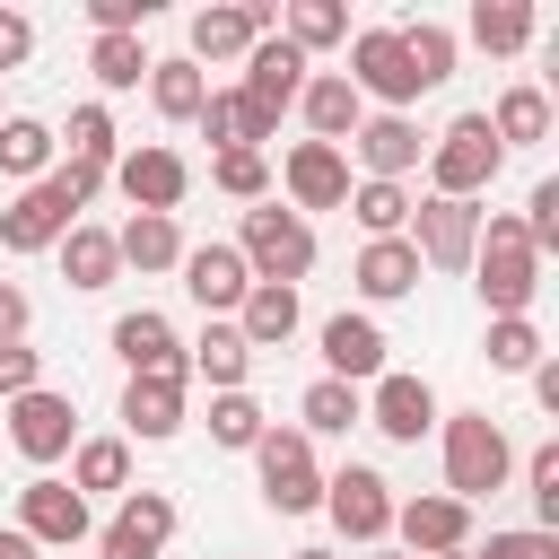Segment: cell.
Returning <instances> with one entry per match:
<instances>
[{
    "label": "cell",
    "instance_id": "6da1fadb",
    "mask_svg": "<svg viewBox=\"0 0 559 559\" xmlns=\"http://www.w3.org/2000/svg\"><path fill=\"white\" fill-rule=\"evenodd\" d=\"M96 183H105V175H79V166H52L44 183H26V192L0 210V253H44V245H61V236L79 227V210L96 201Z\"/></svg>",
    "mask_w": 559,
    "mask_h": 559
},
{
    "label": "cell",
    "instance_id": "7a4b0ae2",
    "mask_svg": "<svg viewBox=\"0 0 559 559\" xmlns=\"http://www.w3.org/2000/svg\"><path fill=\"white\" fill-rule=\"evenodd\" d=\"M472 288H480V306H489V323H507V314H524L533 306V288H542V253L524 245V227L515 218H489L480 227V245H472Z\"/></svg>",
    "mask_w": 559,
    "mask_h": 559
},
{
    "label": "cell",
    "instance_id": "3957f363",
    "mask_svg": "<svg viewBox=\"0 0 559 559\" xmlns=\"http://www.w3.org/2000/svg\"><path fill=\"white\" fill-rule=\"evenodd\" d=\"M507 472H515V454H507V428L489 419V411H454L445 419V498H498L507 489Z\"/></svg>",
    "mask_w": 559,
    "mask_h": 559
},
{
    "label": "cell",
    "instance_id": "277c9868",
    "mask_svg": "<svg viewBox=\"0 0 559 559\" xmlns=\"http://www.w3.org/2000/svg\"><path fill=\"white\" fill-rule=\"evenodd\" d=\"M236 253H245V271H253V280H271V288H297V280L314 271V227H306L297 210H280V201H253V210H245V236H236Z\"/></svg>",
    "mask_w": 559,
    "mask_h": 559
},
{
    "label": "cell",
    "instance_id": "5b68a950",
    "mask_svg": "<svg viewBox=\"0 0 559 559\" xmlns=\"http://www.w3.org/2000/svg\"><path fill=\"white\" fill-rule=\"evenodd\" d=\"M498 131H489V114H454L437 140H428V183H437V201H472V192H489V175H498Z\"/></svg>",
    "mask_w": 559,
    "mask_h": 559
},
{
    "label": "cell",
    "instance_id": "8992f818",
    "mask_svg": "<svg viewBox=\"0 0 559 559\" xmlns=\"http://www.w3.org/2000/svg\"><path fill=\"white\" fill-rule=\"evenodd\" d=\"M253 472H262V507H280V515L323 507V463H314V437L306 428H262Z\"/></svg>",
    "mask_w": 559,
    "mask_h": 559
},
{
    "label": "cell",
    "instance_id": "52a82bcc",
    "mask_svg": "<svg viewBox=\"0 0 559 559\" xmlns=\"http://www.w3.org/2000/svg\"><path fill=\"white\" fill-rule=\"evenodd\" d=\"M472 245H480V210L472 201H411V253L428 271H472Z\"/></svg>",
    "mask_w": 559,
    "mask_h": 559
},
{
    "label": "cell",
    "instance_id": "ba28073f",
    "mask_svg": "<svg viewBox=\"0 0 559 559\" xmlns=\"http://www.w3.org/2000/svg\"><path fill=\"white\" fill-rule=\"evenodd\" d=\"M349 87H358V96H384V105H411V96H428L393 26H367V35L349 44Z\"/></svg>",
    "mask_w": 559,
    "mask_h": 559
},
{
    "label": "cell",
    "instance_id": "9c48e42d",
    "mask_svg": "<svg viewBox=\"0 0 559 559\" xmlns=\"http://www.w3.org/2000/svg\"><path fill=\"white\" fill-rule=\"evenodd\" d=\"M323 507H332V524H341L349 542H384V533H393V489H384V472H367V463L332 472V480H323Z\"/></svg>",
    "mask_w": 559,
    "mask_h": 559
},
{
    "label": "cell",
    "instance_id": "30bf717a",
    "mask_svg": "<svg viewBox=\"0 0 559 559\" xmlns=\"http://www.w3.org/2000/svg\"><path fill=\"white\" fill-rule=\"evenodd\" d=\"M114 183H122V201L131 210H148V218H175V201H183V183H192V166L175 157V148H131V157H114Z\"/></svg>",
    "mask_w": 559,
    "mask_h": 559
},
{
    "label": "cell",
    "instance_id": "8fae6325",
    "mask_svg": "<svg viewBox=\"0 0 559 559\" xmlns=\"http://www.w3.org/2000/svg\"><path fill=\"white\" fill-rule=\"evenodd\" d=\"M166 542H175V498H166V489H131V498H122V515L96 533V550H105V559H157Z\"/></svg>",
    "mask_w": 559,
    "mask_h": 559
},
{
    "label": "cell",
    "instance_id": "7c38bea8",
    "mask_svg": "<svg viewBox=\"0 0 559 559\" xmlns=\"http://www.w3.org/2000/svg\"><path fill=\"white\" fill-rule=\"evenodd\" d=\"M280 183H288L297 218H306V210H349V157L323 148V140H297L288 166H280Z\"/></svg>",
    "mask_w": 559,
    "mask_h": 559
},
{
    "label": "cell",
    "instance_id": "4fadbf2b",
    "mask_svg": "<svg viewBox=\"0 0 559 559\" xmlns=\"http://www.w3.org/2000/svg\"><path fill=\"white\" fill-rule=\"evenodd\" d=\"M9 437H17V454H26V463H61V454H70V437H79V411H70L61 393H44V384H35V393H17V402H9Z\"/></svg>",
    "mask_w": 559,
    "mask_h": 559
},
{
    "label": "cell",
    "instance_id": "5bb4252c",
    "mask_svg": "<svg viewBox=\"0 0 559 559\" xmlns=\"http://www.w3.org/2000/svg\"><path fill=\"white\" fill-rule=\"evenodd\" d=\"M393 533H402V550H411V559H419V550H428V559H445V550H463V542H472V507H463V498H445V489H437V498H402V507H393Z\"/></svg>",
    "mask_w": 559,
    "mask_h": 559
},
{
    "label": "cell",
    "instance_id": "9a60e30c",
    "mask_svg": "<svg viewBox=\"0 0 559 559\" xmlns=\"http://www.w3.org/2000/svg\"><path fill=\"white\" fill-rule=\"evenodd\" d=\"M271 26H280V9H271V0H245V9H201V17H192V52H183V61H236V52H253Z\"/></svg>",
    "mask_w": 559,
    "mask_h": 559
},
{
    "label": "cell",
    "instance_id": "2e32d148",
    "mask_svg": "<svg viewBox=\"0 0 559 559\" xmlns=\"http://www.w3.org/2000/svg\"><path fill=\"white\" fill-rule=\"evenodd\" d=\"M349 148H358V166H367V183H402L419 157H428V140H419V122H402V114H367L358 131H349Z\"/></svg>",
    "mask_w": 559,
    "mask_h": 559
},
{
    "label": "cell",
    "instance_id": "e0dca14e",
    "mask_svg": "<svg viewBox=\"0 0 559 559\" xmlns=\"http://www.w3.org/2000/svg\"><path fill=\"white\" fill-rule=\"evenodd\" d=\"M17 533L26 542H87V498L70 489V480H26L17 489Z\"/></svg>",
    "mask_w": 559,
    "mask_h": 559
},
{
    "label": "cell",
    "instance_id": "ac0fdd59",
    "mask_svg": "<svg viewBox=\"0 0 559 559\" xmlns=\"http://www.w3.org/2000/svg\"><path fill=\"white\" fill-rule=\"evenodd\" d=\"M245 96H253V105H262V114L280 122V114H288V105L306 96V52H288L280 35H262V44L245 52Z\"/></svg>",
    "mask_w": 559,
    "mask_h": 559
},
{
    "label": "cell",
    "instance_id": "d6986e66",
    "mask_svg": "<svg viewBox=\"0 0 559 559\" xmlns=\"http://www.w3.org/2000/svg\"><path fill=\"white\" fill-rule=\"evenodd\" d=\"M183 288L210 306V314H227V306H245V288H253V271H245V253L236 245H183Z\"/></svg>",
    "mask_w": 559,
    "mask_h": 559
},
{
    "label": "cell",
    "instance_id": "ffe728a7",
    "mask_svg": "<svg viewBox=\"0 0 559 559\" xmlns=\"http://www.w3.org/2000/svg\"><path fill=\"white\" fill-rule=\"evenodd\" d=\"M323 367H332V384H376L384 376V332L367 314H332L323 323Z\"/></svg>",
    "mask_w": 559,
    "mask_h": 559
},
{
    "label": "cell",
    "instance_id": "44dd1931",
    "mask_svg": "<svg viewBox=\"0 0 559 559\" xmlns=\"http://www.w3.org/2000/svg\"><path fill=\"white\" fill-rule=\"evenodd\" d=\"M367 419H376L393 445H419V428L437 419V393H428V376H376V393H367Z\"/></svg>",
    "mask_w": 559,
    "mask_h": 559
},
{
    "label": "cell",
    "instance_id": "7402d4cb",
    "mask_svg": "<svg viewBox=\"0 0 559 559\" xmlns=\"http://www.w3.org/2000/svg\"><path fill=\"white\" fill-rule=\"evenodd\" d=\"M192 122L218 140V157H227V148H262V140H280V122H271V114H262L245 87H210V105H201Z\"/></svg>",
    "mask_w": 559,
    "mask_h": 559
},
{
    "label": "cell",
    "instance_id": "603a6c76",
    "mask_svg": "<svg viewBox=\"0 0 559 559\" xmlns=\"http://www.w3.org/2000/svg\"><path fill=\"white\" fill-rule=\"evenodd\" d=\"M114 349H122V367H131V376H183V349H175V323H166L157 306H140V314H122V323H114Z\"/></svg>",
    "mask_w": 559,
    "mask_h": 559
},
{
    "label": "cell",
    "instance_id": "cb8c5ba5",
    "mask_svg": "<svg viewBox=\"0 0 559 559\" xmlns=\"http://www.w3.org/2000/svg\"><path fill=\"white\" fill-rule=\"evenodd\" d=\"M122 428L131 437H175L183 428V376H131L122 384Z\"/></svg>",
    "mask_w": 559,
    "mask_h": 559
},
{
    "label": "cell",
    "instance_id": "d4e9b609",
    "mask_svg": "<svg viewBox=\"0 0 559 559\" xmlns=\"http://www.w3.org/2000/svg\"><path fill=\"white\" fill-rule=\"evenodd\" d=\"M297 105H306V122H314V140H323V148H341V140H349V131L367 122V105H358V87H349L341 70L306 79V96H297Z\"/></svg>",
    "mask_w": 559,
    "mask_h": 559
},
{
    "label": "cell",
    "instance_id": "484cf974",
    "mask_svg": "<svg viewBox=\"0 0 559 559\" xmlns=\"http://www.w3.org/2000/svg\"><path fill=\"white\" fill-rule=\"evenodd\" d=\"M349 280H358V297H376V306H384V297H411V288H419V253H411V236H376V245L358 253Z\"/></svg>",
    "mask_w": 559,
    "mask_h": 559
},
{
    "label": "cell",
    "instance_id": "4316f807",
    "mask_svg": "<svg viewBox=\"0 0 559 559\" xmlns=\"http://www.w3.org/2000/svg\"><path fill=\"white\" fill-rule=\"evenodd\" d=\"M236 332H245V349H280V341L297 332V288L253 280V288H245V306H236Z\"/></svg>",
    "mask_w": 559,
    "mask_h": 559
},
{
    "label": "cell",
    "instance_id": "83f0119b",
    "mask_svg": "<svg viewBox=\"0 0 559 559\" xmlns=\"http://www.w3.org/2000/svg\"><path fill=\"white\" fill-rule=\"evenodd\" d=\"M52 122H35V114H0V175H17V183H44V166H52Z\"/></svg>",
    "mask_w": 559,
    "mask_h": 559
},
{
    "label": "cell",
    "instance_id": "f1b7e54d",
    "mask_svg": "<svg viewBox=\"0 0 559 559\" xmlns=\"http://www.w3.org/2000/svg\"><path fill=\"white\" fill-rule=\"evenodd\" d=\"M114 253H122V262H140V271H175V262H183V227H175V218L131 210V218H122V236H114Z\"/></svg>",
    "mask_w": 559,
    "mask_h": 559
},
{
    "label": "cell",
    "instance_id": "f546056e",
    "mask_svg": "<svg viewBox=\"0 0 559 559\" xmlns=\"http://www.w3.org/2000/svg\"><path fill=\"white\" fill-rule=\"evenodd\" d=\"M533 26H542L533 0H480V9H472V44H480V52H524Z\"/></svg>",
    "mask_w": 559,
    "mask_h": 559
},
{
    "label": "cell",
    "instance_id": "4dcf8cb0",
    "mask_svg": "<svg viewBox=\"0 0 559 559\" xmlns=\"http://www.w3.org/2000/svg\"><path fill=\"white\" fill-rule=\"evenodd\" d=\"M148 96L166 122H192L210 105V79H201V61H148Z\"/></svg>",
    "mask_w": 559,
    "mask_h": 559
},
{
    "label": "cell",
    "instance_id": "1f68e13d",
    "mask_svg": "<svg viewBox=\"0 0 559 559\" xmlns=\"http://www.w3.org/2000/svg\"><path fill=\"white\" fill-rule=\"evenodd\" d=\"M489 131H498V148H533V140H550V96H542V87H507L498 114H489Z\"/></svg>",
    "mask_w": 559,
    "mask_h": 559
},
{
    "label": "cell",
    "instance_id": "d6a6232c",
    "mask_svg": "<svg viewBox=\"0 0 559 559\" xmlns=\"http://www.w3.org/2000/svg\"><path fill=\"white\" fill-rule=\"evenodd\" d=\"M61 271H70V288H114L122 253H114L105 227H70V236H61Z\"/></svg>",
    "mask_w": 559,
    "mask_h": 559
},
{
    "label": "cell",
    "instance_id": "836d02e7",
    "mask_svg": "<svg viewBox=\"0 0 559 559\" xmlns=\"http://www.w3.org/2000/svg\"><path fill=\"white\" fill-rule=\"evenodd\" d=\"M192 367H201L218 393H245V367H253V349H245V332H236V323H210V332L192 341Z\"/></svg>",
    "mask_w": 559,
    "mask_h": 559
},
{
    "label": "cell",
    "instance_id": "e575fe53",
    "mask_svg": "<svg viewBox=\"0 0 559 559\" xmlns=\"http://www.w3.org/2000/svg\"><path fill=\"white\" fill-rule=\"evenodd\" d=\"M297 411H306V437H341V428H358V419H367V393L323 376V384H306V402H297Z\"/></svg>",
    "mask_w": 559,
    "mask_h": 559
},
{
    "label": "cell",
    "instance_id": "d590c367",
    "mask_svg": "<svg viewBox=\"0 0 559 559\" xmlns=\"http://www.w3.org/2000/svg\"><path fill=\"white\" fill-rule=\"evenodd\" d=\"M70 489L87 498V489H131V445L122 437H87L79 454H70Z\"/></svg>",
    "mask_w": 559,
    "mask_h": 559
},
{
    "label": "cell",
    "instance_id": "8d00e7d4",
    "mask_svg": "<svg viewBox=\"0 0 559 559\" xmlns=\"http://www.w3.org/2000/svg\"><path fill=\"white\" fill-rule=\"evenodd\" d=\"M402 35V52H411V70H419V87H437V79H454V35L437 26V17H411V26H393Z\"/></svg>",
    "mask_w": 559,
    "mask_h": 559
},
{
    "label": "cell",
    "instance_id": "74e56055",
    "mask_svg": "<svg viewBox=\"0 0 559 559\" xmlns=\"http://www.w3.org/2000/svg\"><path fill=\"white\" fill-rule=\"evenodd\" d=\"M349 210H358L367 245H376V236H402V227H411V192H402V183H349Z\"/></svg>",
    "mask_w": 559,
    "mask_h": 559
},
{
    "label": "cell",
    "instance_id": "f35d334b",
    "mask_svg": "<svg viewBox=\"0 0 559 559\" xmlns=\"http://www.w3.org/2000/svg\"><path fill=\"white\" fill-rule=\"evenodd\" d=\"M70 166H79V175H105V166H114V114H105V105H79V114H70Z\"/></svg>",
    "mask_w": 559,
    "mask_h": 559
},
{
    "label": "cell",
    "instance_id": "ab89813d",
    "mask_svg": "<svg viewBox=\"0 0 559 559\" xmlns=\"http://www.w3.org/2000/svg\"><path fill=\"white\" fill-rule=\"evenodd\" d=\"M489 367H507V376H533L542 367V332H533V314H507V323H489Z\"/></svg>",
    "mask_w": 559,
    "mask_h": 559
},
{
    "label": "cell",
    "instance_id": "60d3db41",
    "mask_svg": "<svg viewBox=\"0 0 559 559\" xmlns=\"http://www.w3.org/2000/svg\"><path fill=\"white\" fill-rule=\"evenodd\" d=\"M341 35H349V17H341L332 0H297V9H288V35H280V44H288V52H323V44H341Z\"/></svg>",
    "mask_w": 559,
    "mask_h": 559
},
{
    "label": "cell",
    "instance_id": "b9f144b4",
    "mask_svg": "<svg viewBox=\"0 0 559 559\" xmlns=\"http://www.w3.org/2000/svg\"><path fill=\"white\" fill-rule=\"evenodd\" d=\"M87 70H96L105 87H140V79H148V52H140V35H96V44H87Z\"/></svg>",
    "mask_w": 559,
    "mask_h": 559
},
{
    "label": "cell",
    "instance_id": "7bdbcfd3",
    "mask_svg": "<svg viewBox=\"0 0 559 559\" xmlns=\"http://www.w3.org/2000/svg\"><path fill=\"white\" fill-rule=\"evenodd\" d=\"M210 183H218L227 201H262V192H271V157H262V148H227V157L210 166Z\"/></svg>",
    "mask_w": 559,
    "mask_h": 559
},
{
    "label": "cell",
    "instance_id": "ee69618b",
    "mask_svg": "<svg viewBox=\"0 0 559 559\" xmlns=\"http://www.w3.org/2000/svg\"><path fill=\"white\" fill-rule=\"evenodd\" d=\"M262 428H271V419H262L253 393H218V402H210V437H218V445H262Z\"/></svg>",
    "mask_w": 559,
    "mask_h": 559
},
{
    "label": "cell",
    "instance_id": "f6af8a7d",
    "mask_svg": "<svg viewBox=\"0 0 559 559\" xmlns=\"http://www.w3.org/2000/svg\"><path fill=\"white\" fill-rule=\"evenodd\" d=\"M524 489H533L542 533H550V524H559V445H533V454H524Z\"/></svg>",
    "mask_w": 559,
    "mask_h": 559
},
{
    "label": "cell",
    "instance_id": "bcb514c9",
    "mask_svg": "<svg viewBox=\"0 0 559 559\" xmlns=\"http://www.w3.org/2000/svg\"><path fill=\"white\" fill-rule=\"evenodd\" d=\"M515 227H524V245H533V253H550V245H559V183H533V201H524V218H515Z\"/></svg>",
    "mask_w": 559,
    "mask_h": 559
},
{
    "label": "cell",
    "instance_id": "7dc6e473",
    "mask_svg": "<svg viewBox=\"0 0 559 559\" xmlns=\"http://www.w3.org/2000/svg\"><path fill=\"white\" fill-rule=\"evenodd\" d=\"M472 559H559V533H542V524H524V533H489V550H472Z\"/></svg>",
    "mask_w": 559,
    "mask_h": 559
},
{
    "label": "cell",
    "instance_id": "c3c4849f",
    "mask_svg": "<svg viewBox=\"0 0 559 559\" xmlns=\"http://www.w3.org/2000/svg\"><path fill=\"white\" fill-rule=\"evenodd\" d=\"M35 376H44V358H35L26 341H9V349H0V393L17 402V393H35Z\"/></svg>",
    "mask_w": 559,
    "mask_h": 559
},
{
    "label": "cell",
    "instance_id": "681fc988",
    "mask_svg": "<svg viewBox=\"0 0 559 559\" xmlns=\"http://www.w3.org/2000/svg\"><path fill=\"white\" fill-rule=\"evenodd\" d=\"M140 17H148V0H96V9H87L96 35H140Z\"/></svg>",
    "mask_w": 559,
    "mask_h": 559
},
{
    "label": "cell",
    "instance_id": "f907efd6",
    "mask_svg": "<svg viewBox=\"0 0 559 559\" xmlns=\"http://www.w3.org/2000/svg\"><path fill=\"white\" fill-rule=\"evenodd\" d=\"M26 52H35V26H26L17 9H0V70H17Z\"/></svg>",
    "mask_w": 559,
    "mask_h": 559
},
{
    "label": "cell",
    "instance_id": "816d5d0a",
    "mask_svg": "<svg viewBox=\"0 0 559 559\" xmlns=\"http://www.w3.org/2000/svg\"><path fill=\"white\" fill-rule=\"evenodd\" d=\"M9 341H26V288L17 280H0V349Z\"/></svg>",
    "mask_w": 559,
    "mask_h": 559
},
{
    "label": "cell",
    "instance_id": "f5cc1de1",
    "mask_svg": "<svg viewBox=\"0 0 559 559\" xmlns=\"http://www.w3.org/2000/svg\"><path fill=\"white\" fill-rule=\"evenodd\" d=\"M533 402H542V411H559V367H550V358L533 367Z\"/></svg>",
    "mask_w": 559,
    "mask_h": 559
},
{
    "label": "cell",
    "instance_id": "db71d44e",
    "mask_svg": "<svg viewBox=\"0 0 559 559\" xmlns=\"http://www.w3.org/2000/svg\"><path fill=\"white\" fill-rule=\"evenodd\" d=\"M0 559H35V542H26L17 524H9V533H0Z\"/></svg>",
    "mask_w": 559,
    "mask_h": 559
},
{
    "label": "cell",
    "instance_id": "11a10c76",
    "mask_svg": "<svg viewBox=\"0 0 559 559\" xmlns=\"http://www.w3.org/2000/svg\"><path fill=\"white\" fill-rule=\"evenodd\" d=\"M297 559H332V550H297Z\"/></svg>",
    "mask_w": 559,
    "mask_h": 559
},
{
    "label": "cell",
    "instance_id": "9f6ffc18",
    "mask_svg": "<svg viewBox=\"0 0 559 559\" xmlns=\"http://www.w3.org/2000/svg\"><path fill=\"white\" fill-rule=\"evenodd\" d=\"M376 559H411V550H376Z\"/></svg>",
    "mask_w": 559,
    "mask_h": 559
},
{
    "label": "cell",
    "instance_id": "6f0895ef",
    "mask_svg": "<svg viewBox=\"0 0 559 559\" xmlns=\"http://www.w3.org/2000/svg\"><path fill=\"white\" fill-rule=\"evenodd\" d=\"M445 559H472V550H445Z\"/></svg>",
    "mask_w": 559,
    "mask_h": 559
}]
</instances>
